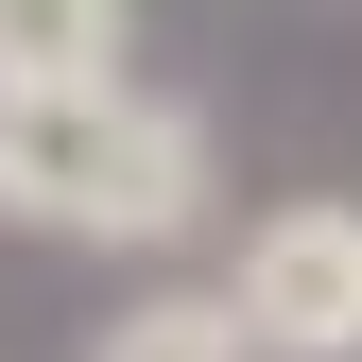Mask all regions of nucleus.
I'll use <instances>...</instances> for the list:
<instances>
[{"instance_id":"nucleus-1","label":"nucleus","mask_w":362,"mask_h":362,"mask_svg":"<svg viewBox=\"0 0 362 362\" xmlns=\"http://www.w3.org/2000/svg\"><path fill=\"white\" fill-rule=\"evenodd\" d=\"M0 224L18 242H190L207 224V121L173 86H52V104H0Z\"/></svg>"},{"instance_id":"nucleus-2","label":"nucleus","mask_w":362,"mask_h":362,"mask_svg":"<svg viewBox=\"0 0 362 362\" xmlns=\"http://www.w3.org/2000/svg\"><path fill=\"white\" fill-rule=\"evenodd\" d=\"M224 310H242L259 362H362V207L293 190L242 224V276H224Z\"/></svg>"},{"instance_id":"nucleus-3","label":"nucleus","mask_w":362,"mask_h":362,"mask_svg":"<svg viewBox=\"0 0 362 362\" xmlns=\"http://www.w3.org/2000/svg\"><path fill=\"white\" fill-rule=\"evenodd\" d=\"M139 86V0H0V104Z\"/></svg>"},{"instance_id":"nucleus-4","label":"nucleus","mask_w":362,"mask_h":362,"mask_svg":"<svg viewBox=\"0 0 362 362\" xmlns=\"http://www.w3.org/2000/svg\"><path fill=\"white\" fill-rule=\"evenodd\" d=\"M86 362H259V345H242V310H224V293H139V310L86 328Z\"/></svg>"}]
</instances>
